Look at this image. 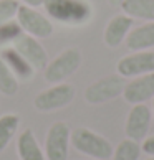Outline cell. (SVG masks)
Returning a JSON list of instances; mask_svg holds the SVG:
<instances>
[{
	"label": "cell",
	"mask_w": 154,
	"mask_h": 160,
	"mask_svg": "<svg viewBox=\"0 0 154 160\" xmlns=\"http://www.w3.org/2000/svg\"><path fill=\"white\" fill-rule=\"evenodd\" d=\"M43 7L51 18L66 25H85L93 17L88 0H43Z\"/></svg>",
	"instance_id": "cell-1"
},
{
	"label": "cell",
	"mask_w": 154,
	"mask_h": 160,
	"mask_svg": "<svg viewBox=\"0 0 154 160\" xmlns=\"http://www.w3.org/2000/svg\"><path fill=\"white\" fill-rule=\"evenodd\" d=\"M72 145L78 152L93 157L94 160H108L113 157L114 152V147L108 139L88 127L72 130Z\"/></svg>",
	"instance_id": "cell-2"
},
{
	"label": "cell",
	"mask_w": 154,
	"mask_h": 160,
	"mask_svg": "<svg viewBox=\"0 0 154 160\" xmlns=\"http://www.w3.org/2000/svg\"><path fill=\"white\" fill-rule=\"evenodd\" d=\"M81 61H83V56L78 48H75V46L73 48H66L55 60L48 61L46 68L43 69V76L51 84L63 82L66 78H70L72 74H75L78 71V68L81 66Z\"/></svg>",
	"instance_id": "cell-3"
},
{
	"label": "cell",
	"mask_w": 154,
	"mask_h": 160,
	"mask_svg": "<svg viewBox=\"0 0 154 160\" xmlns=\"http://www.w3.org/2000/svg\"><path fill=\"white\" fill-rule=\"evenodd\" d=\"M75 96H76V89L73 84L56 82V84L50 86L48 89L40 91L33 99V106L40 112H53L72 104Z\"/></svg>",
	"instance_id": "cell-4"
},
{
	"label": "cell",
	"mask_w": 154,
	"mask_h": 160,
	"mask_svg": "<svg viewBox=\"0 0 154 160\" xmlns=\"http://www.w3.org/2000/svg\"><path fill=\"white\" fill-rule=\"evenodd\" d=\"M13 43V50L25 60L35 71L45 69L48 64V53H46L45 46L38 41V38L32 37L25 32H19L12 40Z\"/></svg>",
	"instance_id": "cell-5"
},
{
	"label": "cell",
	"mask_w": 154,
	"mask_h": 160,
	"mask_svg": "<svg viewBox=\"0 0 154 160\" xmlns=\"http://www.w3.org/2000/svg\"><path fill=\"white\" fill-rule=\"evenodd\" d=\"M124 84H126V81L119 74L104 76V78L91 82L85 89V101L93 106L109 102V101L119 98L123 94Z\"/></svg>",
	"instance_id": "cell-6"
},
{
	"label": "cell",
	"mask_w": 154,
	"mask_h": 160,
	"mask_svg": "<svg viewBox=\"0 0 154 160\" xmlns=\"http://www.w3.org/2000/svg\"><path fill=\"white\" fill-rule=\"evenodd\" d=\"M72 129L66 122L58 121L51 124L45 137V157L46 160H68Z\"/></svg>",
	"instance_id": "cell-7"
},
{
	"label": "cell",
	"mask_w": 154,
	"mask_h": 160,
	"mask_svg": "<svg viewBox=\"0 0 154 160\" xmlns=\"http://www.w3.org/2000/svg\"><path fill=\"white\" fill-rule=\"evenodd\" d=\"M17 23L20 30L35 38H48L53 33V23L48 17L41 15L37 8L28 7V5L20 3L19 12H17Z\"/></svg>",
	"instance_id": "cell-8"
},
{
	"label": "cell",
	"mask_w": 154,
	"mask_h": 160,
	"mask_svg": "<svg viewBox=\"0 0 154 160\" xmlns=\"http://www.w3.org/2000/svg\"><path fill=\"white\" fill-rule=\"evenodd\" d=\"M116 73L124 79L154 73V51H133L131 55L119 58L116 63Z\"/></svg>",
	"instance_id": "cell-9"
},
{
	"label": "cell",
	"mask_w": 154,
	"mask_h": 160,
	"mask_svg": "<svg viewBox=\"0 0 154 160\" xmlns=\"http://www.w3.org/2000/svg\"><path fill=\"white\" fill-rule=\"evenodd\" d=\"M151 122H152V111L149 106H146V102L133 104L131 111L128 112L126 124H124L126 137L136 142L144 140L147 132H149Z\"/></svg>",
	"instance_id": "cell-10"
},
{
	"label": "cell",
	"mask_w": 154,
	"mask_h": 160,
	"mask_svg": "<svg viewBox=\"0 0 154 160\" xmlns=\"http://www.w3.org/2000/svg\"><path fill=\"white\" fill-rule=\"evenodd\" d=\"M121 96L129 104H143L154 98V73L136 76L124 84Z\"/></svg>",
	"instance_id": "cell-11"
},
{
	"label": "cell",
	"mask_w": 154,
	"mask_h": 160,
	"mask_svg": "<svg viewBox=\"0 0 154 160\" xmlns=\"http://www.w3.org/2000/svg\"><path fill=\"white\" fill-rule=\"evenodd\" d=\"M133 27H134V20L131 17H128L126 13L114 15L104 27V33H103L104 45L109 46V48L121 46Z\"/></svg>",
	"instance_id": "cell-12"
},
{
	"label": "cell",
	"mask_w": 154,
	"mask_h": 160,
	"mask_svg": "<svg viewBox=\"0 0 154 160\" xmlns=\"http://www.w3.org/2000/svg\"><path fill=\"white\" fill-rule=\"evenodd\" d=\"M124 43L131 51H146L154 48V22H146L136 28L133 27Z\"/></svg>",
	"instance_id": "cell-13"
},
{
	"label": "cell",
	"mask_w": 154,
	"mask_h": 160,
	"mask_svg": "<svg viewBox=\"0 0 154 160\" xmlns=\"http://www.w3.org/2000/svg\"><path fill=\"white\" fill-rule=\"evenodd\" d=\"M17 152L20 160H46L32 129H25L17 139Z\"/></svg>",
	"instance_id": "cell-14"
},
{
	"label": "cell",
	"mask_w": 154,
	"mask_h": 160,
	"mask_svg": "<svg viewBox=\"0 0 154 160\" xmlns=\"http://www.w3.org/2000/svg\"><path fill=\"white\" fill-rule=\"evenodd\" d=\"M119 7L133 20L154 22V0H124Z\"/></svg>",
	"instance_id": "cell-15"
},
{
	"label": "cell",
	"mask_w": 154,
	"mask_h": 160,
	"mask_svg": "<svg viewBox=\"0 0 154 160\" xmlns=\"http://www.w3.org/2000/svg\"><path fill=\"white\" fill-rule=\"evenodd\" d=\"M20 127V116L8 112L0 117V152H3L19 132Z\"/></svg>",
	"instance_id": "cell-16"
},
{
	"label": "cell",
	"mask_w": 154,
	"mask_h": 160,
	"mask_svg": "<svg viewBox=\"0 0 154 160\" xmlns=\"http://www.w3.org/2000/svg\"><path fill=\"white\" fill-rule=\"evenodd\" d=\"M20 86L19 76L8 66V63L0 58V94L3 96H15Z\"/></svg>",
	"instance_id": "cell-17"
},
{
	"label": "cell",
	"mask_w": 154,
	"mask_h": 160,
	"mask_svg": "<svg viewBox=\"0 0 154 160\" xmlns=\"http://www.w3.org/2000/svg\"><path fill=\"white\" fill-rule=\"evenodd\" d=\"M3 60L8 63V66L13 69V73L19 76V79H30L33 76L35 69L25 60H23V58L15 50H7V51H5Z\"/></svg>",
	"instance_id": "cell-18"
},
{
	"label": "cell",
	"mask_w": 154,
	"mask_h": 160,
	"mask_svg": "<svg viewBox=\"0 0 154 160\" xmlns=\"http://www.w3.org/2000/svg\"><path fill=\"white\" fill-rule=\"evenodd\" d=\"M141 155V145L139 142L131 140V139H124L121 140L118 147L113 152V160H139Z\"/></svg>",
	"instance_id": "cell-19"
},
{
	"label": "cell",
	"mask_w": 154,
	"mask_h": 160,
	"mask_svg": "<svg viewBox=\"0 0 154 160\" xmlns=\"http://www.w3.org/2000/svg\"><path fill=\"white\" fill-rule=\"evenodd\" d=\"M19 7V0H0V27L8 25L12 20L17 18Z\"/></svg>",
	"instance_id": "cell-20"
},
{
	"label": "cell",
	"mask_w": 154,
	"mask_h": 160,
	"mask_svg": "<svg viewBox=\"0 0 154 160\" xmlns=\"http://www.w3.org/2000/svg\"><path fill=\"white\" fill-rule=\"evenodd\" d=\"M141 150H143L146 155L154 157V135H151V137H146V139L143 140V144H141Z\"/></svg>",
	"instance_id": "cell-21"
},
{
	"label": "cell",
	"mask_w": 154,
	"mask_h": 160,
	"mask_svg": "<svg viewBox=\"0 0 154 160\" xmlns=\"http://www.w3.org/2000/svg\"><path fill=\"white\" fill-rule=\"evenodd\" d=\"M20 2L23 5H28V7H33V8L41 7V5H43V0H20Z\"/></svg>",
	"instance_id": "cell-22"
},
{
	"label": "cell",
	"mask_w": 154,
	"mask_h": 160,
	"mask_svg": "<svg viewBox=\"0 0 154 160\" xmlns=\"http://www.w3.org/2000/svg\"><path fill=\"white\" fill-rule=\"evenodd\" d=\"M124 2V0H108L109 5H113V7H118V5H121Z\"/></svg>",
	"instance_id": "cell-23"
},
{
	"label": "cell",
	"mask_w": 154,
	"mask_h": 160,
	"mask_svg": "<svg viewBox=\"0 0 154 160\" xmlns=\"http://www.w3.org/2000/svg\"><path fill=\"white\" fill-rule=\"evenodd\" d=\"M152 114H154V98H152Z\"/></svg>",
	"instance_id": "cell-24"
},
{
	"label": "cell",
	"mask_w": 154,
	"mask_h": 160,
	"mask_svg": "<svg viewBox=\"0 0 154 160\" xmlns=\"http://www.w3.org/2000/svg\"><path fill=\"white\" fill-rule=\"evenodd\" d=\"M146 160H154V158H146Z\"/></svg>",
	"instance_id": "cell-25"
}]
</instances>
